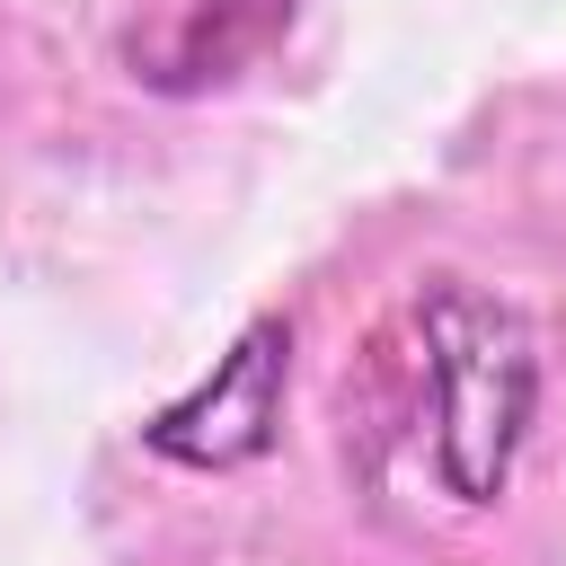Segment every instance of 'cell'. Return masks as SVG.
I'll use <instances>...</instances> for the list:
<instances>
[{
    "instance_id": "6da1fadb",
    "label": "cell",
    "mask_w": 566,
    "mask_h": 566,
    "mask_svg": "<svg viewBox=\"0 0 566 566\" xmlns=\"http://www.w3.org/2000/svg\"><path fill=\"white\" fill-rule=\"evenodd\" d=\"M424 380H433V478L460 504H495L513 486L531 407H539V345L513 301L442 274L416 301Z\"/></svg>"
},
{
    "instance_id": "7a4b0ae2",
    "label": "cell",
    "mask_w": 566,
    "mask_h": 566,
    "mask_svg": "<svg viewBox=\"0 0 566 566\" xmlns=\"http://www.w3.org/2000/svg\"><path fill=\"white\" fill-rule=\"evenodd\" d=\"M283 407H292V318L256 310L195 389H177L168 407L142 416V451L168 469H195V478H230L283 442Z\"/></svg>"
}]
</instances>
